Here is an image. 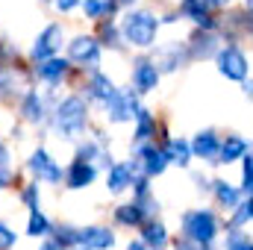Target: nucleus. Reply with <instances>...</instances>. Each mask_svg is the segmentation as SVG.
<instances>
[{
	"mask_svg": "<svg viewBox=\"0 0 253 250\" xmlns=\"http://www.w3.org/2000/svg\"><path fill=\"white\" fill-rule=\"evenodd\" d=\"M209 194L215 197V206L218 209H224V212H233L239 203H242V188L233 186V183H227V180H221V177H215L212 180V186H209Z\"/></svg>",
	"mask_w": 253,
	"mask_h": 250,
	"instance_id": "nucleus-24",
	"label": "nucleus"
},
{
	"mask_svg": "<svg viewBox=\"0 0 253 250\" xmlns=\"http://www.w3.org/2000/svg\"><path fill=\"white\" fill-rule=\"evenodd\" d=\"M191 144V156L200 159L203 165H215L218 168V150H221V132L215 126H206V129H197L189 138Z\"/></svg>",
	"mask_w": 253,
	"mask_h": 250,
	"instance_id": "nucleus-18",
	"label": "nucleus"
},
{
	"mask_svg": "<svg viewBox=\"0 0 253 250\" xmlns=\"http://www.w3.org/2000/svg\"><path fill=\"white\" fill-rule=\"evenodd\" d=\"M6 168H15V150H12L9 138H0V171H6Z\"/></svg>",
	"mask_w": 253,
	"mask_h": 250,
	"instance_id": "nucleus-37",
	"label": "nucleus"
},
{
	"mask_svg": "<svg viewBox=\"0 0 253 250\" xmlns=\"http://www.w3.org/2000/svg\"><path fill=\"white\" fill-rule=\"evenodd\" d=\"M138 206H141V212H144V218H156L159 212H162V203H159V197L150 191V194H144V197H138L135 200Z\"/></svg>",
	"mask_w": 253,
	"mask_h": 250,
	"instance_id": "nucleus-36",
	"label": "nucleus"
},
{
	"mask_svg": "<svg viewBox=\"0 0 253 250\" xmlns=\"http://www.w3.org/2000/svg\"><path fill=\"white\" fill-rule=\"evenodd\" d=\"M135 174H138V165L132 162V156L129 159H115V165L109 171H103V186H106V191L112 197H121V194H126L132 188Z\"/></svg>",
	"mask_w": 253,
	"mask_h": 250,
	"instance_id": "nucleus-17",
	"label": "nucleus"
},
{
	"mask_svg": "<svg viewBox=\"0 0 253 250\" xmlns=\"http://www.w3.org/2000/svg\"><path fill=\"white\" fill-rule=\"evenodd\" d=\"M159 83H162V71H159L156 59L150 56V50H138V56L129 65V85L141 97H147L159 88Z\"/></svg>",
	"mask_w": 253,
	"mask_h": 250,
	"instance_id": "nucleus-11",
	"label": "nucleus"
},
{
	"mask_svg": "<svg viewBox=\"0 0 253 250\" xmlns=\"http://www.w3.org/2000/svg\"><path fill=\"white\" fill-rule=\"evenodd\" d=\"M65 44H68V30H65L62 21H47L39 36L33 39V44L27 47V62H42V59H50L56 53H62Z\"/></svg>",
	"mask_w": 253,
	"mask_h": 250,
	"instance_id": "nucleus-9",
	"label": "nucleus"
},
{
	"mask_svg": "<svg viewBox=\"0 0 253 250\" xmlns=\"http://www.w3.org/2000/svg\"><path fill=\"white\" fill-rule=\"evenodd\" d=\"M18 242H21V233L6 218H0V250H15Z\"/></svg>",
	"mask_w": 253,
	"mask_h": 250,
	"instance_id": "nucleus-34",
	"label": "nucleus"
},
{
	"mask_svg": "<svg viewBox=\"0 0 253 250\" xmlns=\"http://www.w3.org/2000/svg\"><path fill=\"white\" fill-rule=\"evenodd\" d=\"M39 3H42V6H50V0H39Z\"/></svg>",
	"mask_w": 253,
	"mask_h": 250,
	"instance_id": "nucleus-51",
	"label": "nucleus"
},
{
	"mask_svg": "<svg viewBox=\"0 0 253 250\" xmlns=\"http://www.w3.org/2000/svg\"><path fill=\"white\" fill-rule=\"evenodd\" d=\"M71 91H80V94L88 100L91 109H103V106L112 100V94L118 91V83H115L103 68H97V71L83 74V80H80L77 88H71Z\"/></svg>",
	"mask_w": 253,
	"mask_h": 250,
	"instance_id": "nucleus-10",
	"label": "nucleus"
},
{
	"mask_svg": "<svg viewBox=\"0 0 253 250\" xmlns=\"http://www.w3.org/2000/svg\"><path fill=\"white\" fill-rule=\"evenodd\" d=\"M245 12L253 18V0H245Z\"/></svg>",
	"mask_w": 253,
	"mask_h": 250,
	"instance_id": "nucleus-50",
	"label": "nucleus"
},
{
	"mask_svg": "<svg viewBox=\"0 0 253 250\" xmlns=\"http://www.w3.org/2000/svg\"><path fill=\"white\" fill-rule=\"evenodd\" d=\"M80 245L88 250H112L118 245V233L109 224H85L80 227Z\"/></svg>",
	"mask_w": 253,
	"mask_h": 250,
	"instance_id": "nucleus-19",
	"label": "nucleus"
},
{
	"mask_svg": "<svg viewBox=\"0 0 253 250\" xmlns=\"http://www.w3.org/2000/svg\"><path fill=\"white\" fill-rule=\"evenodd\" d=\"M71 250H88V248H83V245H77V248H71Z\"/></svg>",
	"mask_w": 253,
	"mask_h": 250,
	"instance_id": "nucleus-52",
	"label": "nucleus"
},
{
	"mask_svg": "<svg viewBox=\"0 0 253 250\" xmlns=\"http://www.w3.org/2000/svg\"><path fill=\"white\" fill-rule=\"evenodd\" d=\"M0 42H3V36H0Z\"/></svg>",
	"mask_w": 253,
	"mask_h": 250,
	"instance_id": "nucleus-54",
	"label": "nucleus"
},
{
	"mask_svg": "<svg viewBox=\"0 0 253 250\" xmlns=\"http://www.w3.org/2000/svg\"><path fill=\"white\" fill-rule=\"evenodd\" d=\"M191 180H194L197 191H209V186H212V180H209V177H203V174H191Z\"/></svg>",
	"mask_w": 253,
	"mask_h": 250,
	"instance_id": "nucleus-45",
	"label": "nucleus"
},
{
	"mask_svg": "<svg viewBox=\"0 0 253 250\" xmlns=\"http://www.w3.org/2000/svg\"><path fill=\"white\" fill-rule=\"evenodd\" d=\"M215 68L224 80H233V83H242L245 77H251V62H248V53L236 44V42H224L221 50L215 53Z\"/></svg>",
	"mask_w": 253,
	"mask_h": 250,
	"instance_id": "nucleus-12",
	"label": "nucleus"
},
{
	"mask_svg": "<svg viewBox=\"0 0 253 250\" xmlns=\"http://www.w3.org/2000/svg\"><path fill=\"white\" fill-rule=\"evenodd\" d=\"M100 177V168L88 159H80V156H71L65 162V180H62V188L68 191H85L97 183Z\"/></svg>",
	"mask_w": 253,
	"mask_h": 250,
	"instance_id": "nucleus-14",
	"label": "nucleus"
},
{
	"mask_svg": "<svg viewBox=\"0 0 253 250\" xmlns=\"http://www.w3.org/2000/svg\"><path fill=\"white\" fill-rule=\"evenodd\" d=\"M21 177H24V171H21L18 165H15V168L0 171V194H3V191H9V188H18V186H21V183H24Z\"/></svg>",
	"mask_w": 253,
	"mask_h": 250,
	"instance_id": "nucleus-35",
	"label": "nucleus"
},
{
	"mask_svg": "<svg viewBox=\"0 0 253 250\" xmlns=\"http://www.w3.org/2000/svg\"><path fill=\"white\" fill-rule=\"evenodd\" d=\"M144 221V212L135 200H124L112 209V227L115 230H138Z\"/></svg>",
	"mask_w": 253,
	"mask_h": 250,
	"instance_id": "nucleus-25",
	"label": "nucleus"
},
{
	"mask_svg": "<svg viewBox=\"0 0 253 250\" xmlns=\"http://www.w3.org/2000/svg\"><path fill=\"white\" fill-rule=\"evenodd\" d=\"M150 56L156 59L159 71H162V77H165V74H177V71H183V68H189L191 65L186 42H168V44L150 47Z\"/></svg>",
	"mask_w": 253,
	"mask_h": 250,
	"instance_id": "nucleus-15",
	"label": "nucleus"
},
{
	"mask_svg": "<svg viewBox=\"0 0 253 250\" xmlns=\"http://www.w3.org/2000/svg\"><path fill=\"white\" fill-rule=\"evenodd\" d=\"M135 233H138V239L150 250H168L171 248V233H168V227H165V221L159 215L156 218H144Z\"/></svg>",
	"mask_w": 253,
	"mask_h": 250,
	"instance_id": "nucleus-21",
	"label": "nucleus"
},
{
	"mask_svg": "<svg viewBox=\"0 0 253 250\" xmlns=\"http://www.w3.org/2000/svg\"><path fill=\"white\" fill-rule=\"evenodd\" d=\"M21 171H24V177H30V180H39L42 186H50V188H62V180H65V165L44 147V144H36L30 153H27V159H24V165H21Z\"/></svg>",
	"mask_w": 253,
	"mask_h": 250,
	"instance_id": "nucleus-5",
	"label": "nucleus"
},
{
	"mask_svg": "<svg viewBox=\"0 0 253 250\" xmlns=\"http://www.w3.org/2000/svg\"><path fill=\"white\" fill-rule=\"evenodd\" d=\"M248 147H251V141L242 138L239 132L224 135L221 138V150H218V165H236V162H242V156L248 153Z\"/></svg>",
	"mask_w": 253,
	"mask_h": 250,
	"instance_id": "nucleus-26",
	"label": "nucleus"
},
{
	"mask_svg": "<svg viewBox=\"0 0 253 250\" xmlns=\"http://www.w3.org/2000/svg\"><path fill=\"white\" fill-rule=\"evenodd\" d=\"M248 248H251V233H248V227H227L224 242H221V250H248Z\"/></svg>",
	"mask_w": 253,
	"mask_h": 250,
	"instance_id": "nucleus-31",
	"label": "nucleus"
},
{
	"mask_svg": "<svg viewBox=\"0 0 253 250\" xmlns=\"http://www.w3.org/2000/svg\"><path fill=\"white\" fill-rule=\"evenodd\" d=\"M53 239H59L65 248H77L80 245V227L77 224H71V221H53V233H50Z\"/></svg>",
	"mask_w": 253,
	"mask_h": 250,
	"instance_id": "nucleus-32",
	"label": "nucleus"
},
{
	"mask_svg": "<svg viewBox=\"0 0 253 250\" xmlns=\"http://www.w3.org/2000/svg\"><path fill=\"white\" fill-rule=\"evenodd\" d=\"M27 129H30V126L21 124V121L15 118V121H12V126H9V141H12V144H21V141L27 138Z\"/></svg>",
	"mask_w": 253,
	"mask_h": 250,
	"instance_id": "nucleus-40",
	"label": "nucleus"
},
{
	"mask_svg": "<svg viewBox=\"0 0 253 250\" xmlns=\"http://www.w3.org/2000/svg\"><path fill=\"white\" fill-rule=\"evenodd\" d=\"M30 74H33V83L39 88H65V85L77 88V83L83 80V71L65 53H56L50 59H42V62H33Z\"/></svg>",
	"mask_w": 253,
	"mask_h": 250,
	"instance_id": "nucleus-3",
	"label": "nucleus"
},
{
	"mask_svg": "<svg viewBox=\"0 0 253 250\" xmlns=\"http://www.w3.org/2000/svg\"><path fill=\"white\" fill-rule=\"evenodd\" d=\"M129 156H132V162L138 165V174H144V177H150V180L162 177V174L171 168V165H168V156H165V150H162L159 141L135 144V147H129Z\"/></svg>",
	"mask_w": 253,
	"mask_h": 250,
	"instance_id": "nucleus-13",
	"label": "nucleus"
},
{
	"mask_svg": "<svg viewBox=\"0 0 253 250\" xmlns=\"http://www.w3.org/2000/svg\"><path fill=\"white\" fill-rule=\"evenodd\" d=\"M248 250H253V242H251V248H248Z\"/></svg>",
	"mask_w": 253,
	"mask_h": 250,
	"instance_id": "nucleus-53",
	"label": "nucleus"
},
{
	"mask_svg": "<svg viewBox=\"0 0 253 250\" xmlns=\"http://www.w3.org/2000/svg\"><path fill=\"white\" fill-rule=\"evenodd\" d=\"M80 12L85 21H100V18H118L121 6L115 0H80Z\"/></svg>",
	"mask_w": 253,
	"mask_h": 250,
	"instance_id": "nucleus-28",
	"label": "nucleus"
},
{
	"mask_svg": "<svg viewBox=\"0 0 253 250\" xmlns=\"http://www.w3.org/2000/svg\"><path fill=\"white\" fill-rule=\"evenodd\" d=\"M88 135H94V138H97L100 144H106V147H112V135H109V132H106L103 126H91V129H88Z\"/></svg>",
	"mask_w": 253,
	"mask_h": 250,
	"instance_id": "nucleus-42",
	"label": "nucleus"
},
{
	"mask_svg": "<svg viewBox=\"0 0 253 250\" xmlns=\"http://www.w3.org/2000/svg\"><path fill=\"white\" fill-rule=\"evenodd\" d=\"M47 132L56 135V141L62 144H77L83 135H88L91 129V106L80 91H68L56 100V106L50 109L47 118Z\"/></svg>",
	"mask_w": 253,
	"mask_h": 250,
	"instance_id": "nucleus-1",
	"label": "nucleus"
},
{
	"mask_svg": "<svg viewBox=\"0 0 253 250\" xmlns=\"http://www.w3.org/2000/svg\"><path fill=\"white\" fill-rule=\"evenodd\" d=\"M159 21H162V24H177V21H180V9H168V12H162Z\"/></svg>",
	"mask_w": 253,
	"mask_h": 250,
	"instance_id": "nucleus-46",
	"label": "nucleus"
},
{
	"mask_svg": "<svg viewBox=\"0 0 253 250\" xmlns=\"http://www.w3.org/2000/svg\"><path fill=\"white\" fill-rule=\"evenodd\" d=\"M118 27H121L124 44L129 50H150V47H156L162 21H159V15H156L153 9H147V6H129V9H121Z\"/></svg>",
	"mask_w": 253,
	"mask_h": 250,
	"instance_id": "nucleus-2",
	"label": "nucleus"
},
{
	"mask_svg": "<svg viewBox=\"0 0 253 250\" xmlns=\"http://www.w3.org/2000/svg\"><path fill=\"white\" fill-rule=\"evenodd\" d=\"M141 94L132 88V85H118V91L112 94V100L100 109L103 115V124L109 126H121V124H132L135 115L141 112Z\"/></svg>",
	"mask_w": 253,
	"mask_h": 250,
	"instance_id": "nucleus-8",
	"label": "nucleus"
},
{
	"mask_svg": "<svg viewBox=\"0 0 253 250\" xmlns=\"http://www.w3.org/2000/svg\"><path fill=\"white\" fill-rule=\"evenodd\" d=\"M94 39L100 42L103 50H112V53L126 50L121 27H118V18H100V21H94Z\"/></svg>",
	"mask_w": 253,
	"mask_h": 250,
	"instance_id": "nucleus-22",
	"label": "nucleus"
},
{
	"mask_svg": "<svg viewBox=\"0 0 253 250\" xmlns=\"http://www.w3.org/2000/svg\"><path fill=\"white\" fill-rule=\"evenodd\" d=\"M171 250H212V248H203V245L191 242L186 236H177V239H171Z\"/></svg>",
	"mask_w": 253,
	"mask_h": 250,
	"instance_id": "nucleus-41",
	"label": "nucleus"
},
{
	"mask_svg": "<svg viewBox=\"0 0 253 250\" xmlns=\"http://www.w3.org/2000/svg\"><path fill=\"white\" fill-rule=\"evenodd\" d=\"M18 203H21L27 212H33V209H42V183L27 177V180L18 186Z\"/></svg>",
	"mask_w": 253,
	"mask_h": 250,
	"instance_id": "nucleus-30",
	"label": "nucleus"
},
{
	"mask_svg": "<svg viewBox=\"0 0 253 250\" xmlns=\"http://www.w3.org/2000/svg\"><path fill=\"white\" fill-rule=\"evenodd\" d=\"M242 91H245L248 100H253V77H245V80H242Z\"/></svg>",
	"mask_w": 253,
	"mask_h": 250,
	"instance_id": "nucleus-47",
	"label": "nucleus"
},
{
	"mask_svg": "<svg viewBox=\"0 0 253 250\" xmlns=\"http://www.w3.org/2000/svg\"><path fill=\"white\" fill-rule=\"evenodd\" d=\"M224 39L218 30H197L186 39V47H189V59L191 62H206V59H215V53L221 50Z\"/></svg>",
	"mask_w": 253,
	"mask_h": 250,
	"instance_id": "nucleus-16",
	"label": "nucleus"
},
{
	"mask_svg": "<svg viewBox=\"0 0 253 250\" xmlns=\"http://www.w3.org/2000/svg\"><path fill=\"white\" fill-rule=\"evenodd\" d=\"M162 150H165V156H168V165H174V168H189L191 165V144L189 138H177V135H171L165 144H162Z\"/></svg>",
	"mask_w": 253,
	"mask_h": 250,
	"instance_id": "nucleus-29",
	"label": "nucleus"
},
{
	"mask_svg": "<svg viewBox=\"0 0 253 250\" xmlns=\"http://www.w3.org/2000/svg\"><path fill=\"white\" fill-rule=\"evenodd\" d=\"M62 53L77 65L83 74L97 71V68L103 65V47H100V42L94 39V33H74V36H68V44H65Z\"/></svg>",
	"mask_w": 253,
	"mask_h": 250,
	"instance_id": "nucleus-7",
	"label": "nucleus"
},
{
	"mask_svg": "<svg viewBox=\"0 0 253 250\" xmlns=\"http://www.w3.org/2000/svg\"><path fill=\"white\" fill-rule=\"evenodd\" d=\"M156 129H159V118H156L147 106H141V112H138L135 121H132V138H129V147H135V144H147V141H156Z\"/></svg>",
	"mask_w": 253,
	"mask_h": 250,
	"instance_id": "nucleus-23",
	"label": "nucleus"
},
{
	"mask_svg": "<svg viewBox=\"0 0 253 250\" xmlns=\"http://www.w3.org/2000/svg\"><path fill=\"white\" fill-rule=\"evenodd\" d=\"M126 250H150V248H147V245L135 236V239H129V242H126Z\"/></svg>",
	"mask_w": 253,
	"mask_h": 250,
	"instance_id": "nucleus-48",
	"label": "nucleus"
},
{
	"mask_svg": "<svg viewBox=\"0 0 253 250\" xmlns=\"http://www.w3.org/2000/svg\"><path fill=\"white\" fill-rule=\"evenodd\" d=\"M36 250H68L62 245V242H59V239H53V236H47V239H42V242H39V248Z\"/></svg>",
	"mask_w": 253,
	"mask_h": 250,
	"instance_id": "nucleus-43",
	"label": "nucleus"
},
{
	"mask_svg": "<svg viewBox=\"0 0 253 250\" xmlns=\"http://www.w3.org/2000/svg\"><path fill=\"white\" fill-rule=\"evenodd\" d=\"M153 180L150 177H144V174H135V180H132V200H138V197H144V194H150L153 191V186H150Z\"/></svg>",
	"mask_w": 253,
	"mask_h": 250,
	"instance_id": "nucleus-39",
	"label": "nucleus"
},
{
	"mask_svg": "<svg viewBox=\"0 0 253 250\" xmlns=\"http://www.w3.org/2000/svg\"><path fill=\"white\" fill-rule=\"evenodd\" d=\"M177 9H180V18L191 21L197 30H218V12L206 9L203 0H180Z\"/></svg>",
	"mask_w": 253,
	"mask_h": 250,
	"instance_id": "nucleus-20",
	"label": "nucleus"
},
{
	"mask_svg": "<svg viewBox=\"0 0 253 250\" xmlns=\"http://www.w3.org/2000/svg\"><path fill=\"white\" fill-rule=\"evenodd\" d=\"M50 103H47V94H44V88H39V85H27L24 88V94L15 100V118L21 121V124H27L30 129H42V132H47L44 126H47V118H50Z\"/></svg>",
	"mask_w": 253,
	"mask_h": 250,
	"instance_id": "nucleus-6",
	"label": "nucleus"
},
{
	"mask_svg": "<svg viewBox=\"0 0 253 250\" xmlns=\"http://www.w3.org/2000/svg\"><path fill=\"white\" fill-rule=\"evenodd\" d=\"M242 194L248 197V194H253V144L248 147V153L242 156Z\"/></svg>",
	"mask_w": 253,
	"mask_h": 250,
	"instance_id": "nucleus-33",
	"label": "nucleus"
},
{
	"mask_svg": "<svg viewBox=\"0 0 253 250\" xmlns=\"http://www.w3.org/2000/svg\"><path fill=\"white\" fill-rule=\"evenodd\" d=\"M50 9L59 15V18H68L74 12H80V0H50Z\"/></svg>",
	"mask_w": 253,
	"mask_h": 250,
	"instance_id": "nucleus-38",
	"label": "nucleus"
},
{
	"mask_svg": "<svg viewBox=\"0 0 253 250\" xmlns=\"http://www.w3.org/2000/svg\"><path fill=\"white\" fill-rule=\"evenodd\" d=\"M115 3H118V6H121V9H129V6H135V3H138V0H115Z\"/></svg>",
	"mask_w": 253,
	"mask_h": 250,
	"instance_id": "nucleus-49",
	"label": "nucleus"
},
{
	"mask_svg": "<svg viewBox=\"0 0 253 250\" xmlns=\"http://www.w3.org/2000/svg\"><path fill=\"white\" fill-rule=\"evenodd\" d=\"M203 3H206V9H212V12H224V9H230L233 0H203Z\"/></svg>",
	"mask_w": 253,
	"mask_h": 250,
	"instance_id": "nucleus-44",
	"label": "nucleus"
},
{
	"mask_svg": "<svg viewBox=\"0 0 253 250\" xmlns=\"http://www.w3.org/2000/svg\"><path fill=\"white\" fill-rule=\"evenodd\" d=\"M180 236H186L191 242L203 245V248H218V239H221V218L215 209H186L180 215Z\"/></svg>",
	"mask_w": 253,
	"mask_h": 250,
	"instance_id": "nucleus-4",
	"label": "nucleus"
},
{
	"mask_svg": "<svg viewBox=\"0 0 253 250\" xmlns=\"http://www.w3.org/2000/svg\"><path fill=\"white\" fill-rule=\"evenodd\" d=\"M53 233V218L44 212V209H33L27 212V224H24V236L33 239V242H42Z\"/></svg>",
	"mask_w": 253,
	"mask_h": 250,
	"instance_id": "nucleus-27",
	"label": "nucleus"
}]
</instances>
